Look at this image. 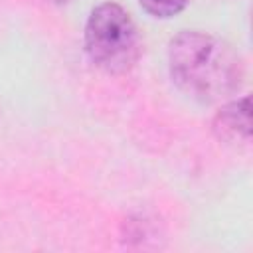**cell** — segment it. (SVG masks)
<instances>
[{
	"mask_svg": "<svg viewBox=\"0 0 253 253\" xmlns=\"http://www.w3.org/2000/svg\"><path fill=\"white\" fill-rule=\"evenodd\" d=\"M140 6L156 18H172L176 14H180L190 0H138Z\"/></svg>",
	"mask_w": 253,
	"mask_h": 253,
	"instance_id": "4",
	"label": "cell"
},
{
	"mask_svg": "<svg viewBox=\"0 0 253 253\" xmlns=\"http://www.w3.org/2000/svg\"><path fill=\"white\" fill-rule=\"evenodd\" d=\"M213 130L219 138L227 142H235V140L249 142V134H251L249 97H241L223 105L213 119Z\"/></svg>",
	"mask_w": 253,
	"mask_h": 253,
	"instance_id": "3",
	"label": "cell"
},
{
	"mask_svg": "<svg viewBox=\"0 0 253 253\" xmlns=\"http://www.w3.org/2000/svg\"><path fill=\"white\" fill-rule=\"evenodd\" d=\"M85 49L107 73L130 71L140 57V36L130 14L115 2L93 8L85 26Z\"/></svg>",
	"mask_w": 253,
	"mask_h": 253,
	"instance_id": "2",
	"label": "cell"
},
{
	"mask_svg": "<svg viewBox=\"0 0 253 253\" xmlns=\"http://www.w3.org/2000/svg\"><path fill=\"white\" fill-rule=\"evenodd\" d=\"M168 69L174 85L200 103L223 101L243 81V63L233 45L196 30H184L170 40Z\"/></svg>",
	"mask_w": 253,
	"mask_h": 253,
	"instance_id": "1",
	"label": "cell"
},
{
	"mask_svg": "<svg viewBox=\"0 0 253 253\" xmlns=\"http://www.w3.org/2000/svg\"><path fill=\"white\" fill-rule=\"evenodd\" d=\"M49 2H55V4H61V2H67V0H49Z\"/></svg>",
	"mask_w": 253,
	"mask_h": 253,
	"instance_id": "5",
	"label": "cell"
}]
</instances>
